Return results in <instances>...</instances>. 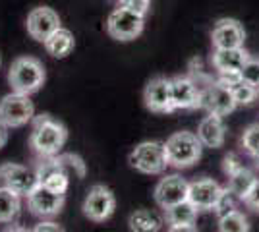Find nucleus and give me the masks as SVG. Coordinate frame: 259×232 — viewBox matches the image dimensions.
<instances>
[{"mask_svg":"<svg viewBox=\"0 0 259 232\" xmlns=\"http://www.w3.org/2000/svg\"><path fill=\"white\" fill-rule=\"evenodd\" d=\"M66 140H68V130L60 120L53 118L51 114H41L33 118L29 145L37 155L45 159L58 155L62 151Z\"/></svg>","mask_w":259,"mask_h":232,"instance_id":"nucleus-1","label":"nucleus"},{"mask_svg":"<svg viewBox=\"0 0 259 232\" xmlns=\"http://www.w3.org/2000/svg\"><path fill=\"white\" fill-rule=\"evenodd\" d=\"M47 74L41 60L33 56H20L10 64L8 70V81H10L12 91H18L23 95L37 93L43 87Z\"/></svg>","mask_w":259,"mask_h":232,"instance_id":"nucleus-2","label":"nucleus"},{"mask_svg":"<svg viewBox=\"0 0 259 232\" xmlns=\"http://www.w3.org/2000/svg\"><path fill=\"white\" fill-rule=\"evenodd\" d=\"M164 149L168 165L174 168H190L201 159L203 144L199 142L197 133L176 132L164 142Z\"/></svg>","mask_w":259,"mask_h":232,"instance_id":"nucleus-3","label":"nucleus"},{"mask_svg":"<svg viewBox=\"0 0 259 232\" xmlns=\"http://www.w3.org/2000/svg\"><path fill=\"white\" fill-rule=\"evenodd\" d=\"M197 83L201 87V109L207 112H213L219 116H227L236 109V99L232 95V89L223 85L219 79L199 74L197 72Z\"/></svg>","mask_w":259,"mask_h":232,"instance_id":"nucleus-4","label":"nucleus"},{"mask_svg":"<svg viewBox=\"0 0 259 232\" xmlns=\"http://www.w3.org/2000/svg\"><path fill=\"white\" fill-rule=\"evenodd\" d=\"M132 168L141 174H162L168 166L166 149L161 142H143L132 149L128 157Z\"/></svg>","mask_w":259,"mask_h":232,"instance_id":"nucleus-5","label":"nucleus"},{"mask_svg":"<svg viewBox=\"0 0 259 232\" xmlns=\"http://www.w3.org/2000/svg\"><path fill=\"white\" fill-rule=\"evenodd\" d=\"M145 27V16L122 6L110 12L107 20V33L116 41H134L138 39Z\"/></svg>","mask_w":259,"mask_h":232,"instance_id":"nucleus-6","label":"nucleus"},{"mask_svg":"<svg viewBox=\"0 0 259 232\" xmlns=\"http://www.w3.org/2000/svg\"><path fill=\"white\" fill-rule=\"evenodd\" d=\"M33 118H35V107H33L29 95L12 91V93L2 97V101H0V120L4 124H8L10 128H22Z\"/></svg>","mask_w":259,"mask_h":232,"instance_id":"nucleus-7","label":"nucleus"},{"mask_svg":"<svg viewBox=\"0 0 259 232\" xmlns=\"http://www.w3.org/2000/svg\"><path fill=\"white\" fill-rule=\"evenodd\" d=\"M114 211H116V198H114L112 190L103 184H95L89 190L85 201H83V215L89 221H107L114 215Z\"/></svg>","mask_w":259,"mask_h":232,"instance_id":"nucleus-8","label":"nucleus"},{"mask_svg":"<svg viewBox=\"0 0 259 232\" xmlns=\"http://www.w3.org/2000/svg\"><path fill=\"white\" fill-rule=\"evenodd\" d=\"M66 194L54 192L43 184H37L27 194V207L35 217H54L64 207Z\"/></svg>","mask_w":259,"mask_h":232,"instance_id":"nucleus-9","label":"nucleus"},{"mask_svg":"<svg viewBox=\"0 0 259 232\" xmlns=\"http://www.w3.org/2000/svg\"><path fill=\"white\" fill-rule=\"evenodd\" d=\"M174 111H194L201 109V87L192 76H178L170 79Z\"/></svg>","mask_w":259,"mask_h":232,"instance_id":"nucleus-10","label":"nucleus"},{"mask_svg":"<svg viewBox=\"0 0 259 232\" xmlns=\"http://www.w3.org/2000/svg\"><path fill=\"white\" fill-rule=\"evenodd\" d=\"M143 101H145V107L151 112H157V114L174 112L170 79L162 76L149 79V83L145 85V91H143Z\"/></svg>","mask_w":259,"mask_h":232,"instance_id":"nucleus-11","label":"nucleus"},{"mask_svg":"<svg viewBox=\"0 0 259 232\" xmlns=\"http://www.w3.org/2000/svg\"><path fill=\"white\" fill-rule=\"evenodd\" d=\"M225 190L227 188H223L213 178H197L194 182H190L188 199L199 211H213L219 203V199L223 198Z\"/></svg>","mask_w":259,"mask_h":232,"instance_id":"nucleus-12","label":"nucleus"},{"mask_svg":"<svg viewBox=\"0 0 259 232\" xmlns=\"http://www.w3.org/2000/svg\"><path fill=\"white\" fill-rule=\"evenodd\" d=\"M0 182L2 186L18 192L20 196H27L37 184V172L27 166L16 165V163H4L0 165Z\"/></svg>","mask_w":259,"mask_h":232,"instance_id":"nucleus-13","label":"nucleus"},{"mask_svg":"<svg viewBox=\"0 0 259 232\" xmlns=\"http://www.w3.org/2000/svg\"><path fill=\"white\" fill-rule=\"evenodd\" d=\"M25 27H27V33L31 35V39L45 43V39L60 27V16L49 6H37L27 14Z\"/></svg>","mask_w":259,"mask_h":232,"instance_id":"nucleus-14","label":"nucleus"},{"mask_svg":"<svg viewBox=\"0 0 259 232\" xmlns=\"http://www.w3.org/2000/svg\"><path fill=\"white\" fill-rule=\"evenodd\" d=\"M188 188H190V182H186V178L170 174V176L161 178V182L155 186L153 198L161 209H168L184 199H188Z\"/></svg>","mask_w":259,"mask_h":232,"instance_id":"nucleus-15","label":"nucleus"},{"mask_svg":"<svg viewBox=\"0 0 259 232\" xmlns=\"http://www.w3.org/2000/svg\"><path fill=\"white\" fill-rule=\"evenodd\" d=\"M246 41V31L244 25L232 20V18H223L213 25L211 31V43L215 49H234V47H244Z\"/></svg>","mask_w":259,"mask_h":232,"instance_id":"nucleus-16","label":"nucleus"},{"mask_svg":"<svg viewBox=\"0 0 259 232\" xmlns=\"http://www.w3.org/2000/svg\"><path fill=\"white\" fill-rule=\"evenodd\" d=\"M37 180L39 184H43L47 188L54 190V192H60L66 194L68 184H70V176L64 170V166L60 165V161L54 157H47V161H43L41 165L37 166Z\"/></svg>","mask_w":259,"mask_h":232,"instance_id":"nucleus-17","label":"nucleus"},{"mask_svg":"<svg viewBox=\"0 0 259 232\" xmlns=\"http://www.w3.org/2000/svg\"><path fill=\"white\" fill-rule=\"evenodd\" d=\"M249 53L244 47L234 49H215L211 62L219 74H240L242 66L248 62Z\"/></svg>","mask_w":259,"mask_h":232,"instance_id":"nucleus-18","label":"nucleus"},{"mask_svg":"<svg viewBox=\"0 0 259 232\" xmlns=\"http://www.w3.org/2000/svg\"><path fill=\"white\" fill-rule=\"evenodd\" d=\"M197 137L203 144V147H209V149L223 147L225 137H227V126L223 122V116L209 112L197 126Z\"/></svg>","mask_w":259,"mask_h":232,"instance_id":"nucleus-19","label":"nucleus"},{"mask_svg":"<svg viewBox=\"0 0 259 232\" xmlns=\"http://www.w3.org/2000/svg\"><path fill=\"white\" fill-rule=\"evenodd\" d=\"M199 209L195 207L190 199H184L172 207L164 209V219L170 224V230H195V219H197Z\"/></svg>","mask_w":259,"mask_h":232,"instance_id":"nucleus-20","label":"nucleus"},{"mask_svg":"<svg viewBox=\"0 0 259 232\" xmlns=\"http://www.w3.org/2000/svg\"><path fill=\"white\" fill-rule=\"evenodd\" d=\"M45 51L49 53L54 58H66L74 51L76 47V41H74V33L70 29H64V27H58L56 31L49 35L45 39Z\"/></svg>","mask_w":259,"mask_h":232,"instance_id":"nucleus-21","label":"nucleus"},{"mask_svg":"<svg viewBox=\"0 0 259 232\" xmlns=\"http://www.w3.org/2000/svg\"><path fill=\"white\" fill-rule=\"evenodd\" d=\"M255 174L249 170V168H238L234 174H230L228 176V186L227 190L234 196L236 199H240V201H244L246 199V196L249 194V190H251V186L255 184Z\"/></svg>","mask_w":259,"mask_h":232,"instance_id":"nucleus-22","label":"nucleus"},{"mask_svg":"<svg viewBox=\"0 0 259 232\" xmlns=\"http://www.w3.org/2000/svg\"><path fill=\"white\" fill-rule=\"evenodd\" d=\"M22 209V196L14 190L2 186L0 188V222H10L18 217Z\"/></svg>","mask_w":259,"mask_h":232,"instance_id":"nucleus-23","label":"nucleus"},{"mask_svg":"<svg viewBox=\"0 0 259 232\" xmlns=\"http://www.w3.org/2000/svg\"><path fill=\"white\" fill-rule=\"evenodd\" d=\"M130 230L136 232H155L162 226V219L149 209H140L130 215Z\"/></svg>","mask_w":259,"mask_h":232,"instance_id":"nucleus-24","label":"nucleus"},{"mask_svg":"<svg viewBox=\"0 0 259 232\" xmlns=\"http://www.w3.org/2000/svg\"><path fill=\"white\" fill-rule=\"evenodd\" d=\"M219 230L221 232H246L249 230L248 219L244 217V213L238 209H230L228 213L219 217Z\"/></svg>","mask_w":259,"mask_h":232,"instance_id":"nucleus-25","label":"nucleus"},{"mask_svg":"<svg viewBox=\"0 0 259 232\" xmlns=\"http://www.w3.org/2000/svg\"><path fill=\"white\" fill-rule=\"evenodd\" d=\"M56 159L60 161V165L64 166V170L68 172V176L72 178H77V180H81V178H85V163H83V159L79 157V155H74V153H68V155H56Z\"/></svg>","mask_w":259,"mask_h":232,"instance_id":"nucleus-26","label":"nucleus"},{"mask_svg":"<svg viewBox=\"0 0 259 232\" xmlns=\"http://www.w3.org/2000/svg\"><path fill=\"white\" fill-rule=\"evenodd\" d=\"M232 95H234V99H236V105H251V103H255L257 99L259 91L255 85H249L246 81H236L234 85H232Z\"/></svg>","mask_w":259,"mask_h":232,"instance_id":"nucleus-27","label":"nucleus"},{"mask_svg":"<svg viewBox=\"0 0 259 232\" xmlns=\"http://www.w3.org/2000/svg\"><path fill=\"white\" fill-rule=\"evenodd\" d=\"M240 77H242V81H246L249 85H259V58H251L249 56L248 62L242 66L240 70Z\"/></svg>","mask_w":259,"mask_h":232,"instance_id":"nucleus-28","label":"nucleus"},{"mask_svg":"<svg viewBox=\"0 0 259 232\" xmlns=\"http://www.w3.org/2000/svg\"><path fill=\"white\" fill-rule=\"evenodd\" d=\"M242 147L249 155H253L259 149V122L257 124H251L248 130L244 132V135H242Z\"/></svg>","mask_w":259,"mask_h":232,"instance_id":"nucleus-29","label":"nucleus"},{"mask_svg":"<svg viewBox=\"0 0 259 232\" xmlns=\"http://www.w3.org/2000/svg\"><path fill=\"white\" fill-rule=\"evenodd\" d=\"M234 196H232V194H230V192H228V190H225V194H223V198L219 199V203H217V207L213 211H215L217 215H219V217H221V215H225V213H228V211L230 209H236V207H234Z\"/></svg>","mask_w":259,"mask_h":232,"instance_id":"nucleus-30","label":"nucleus"},{"mask_svg":"<svg viewBox=\"0 0 259 232\" xmlns=\"http://www.w3.org/2000/svg\"><path fill=\"white\" fill-rule=\"evenodd\" d=\"M244 203H246V207H249L251 211L259 213V178L255 180V184L251 186L249 194L246 196V199H244Z\"/></svg>","mask_w":259,"mask_h":232,"instance_id":"nucleus-31","label":"nucleus"},{"mask_svg":"<svg viewBox=\"0 0 259 232\" xmlns=\"http://www.w3.org/2000/svg\"><path fill=\"white\" fill-rule=\"evenodd\" d=\"M149 2H151V0H120L122 6H128L130 10L138 12V14H141V16L147 14V10H149Z\"/></svg>","mask_w":259,"mask_h":232,"instance_id":"nucleus-32","label":"nucleus"},{"mask_svg":"<svg viewBox=\"0 0 259 232\" xmlns=\"http://www.w3.org/2000/svg\"><path fill=\"white\" fill-rule=\"evenodd\" d=\"M223 168H225L227 176H230V174H234V172H236L238 168H242V165H240V161L236 159V155H234V153H228L227 157H225Z\"/></svg>","mask_w":259,"mask_h":232,"instance_id":"nucleus-33","label":"nucleus"},{"mask_svg":"<svg viewBox=\"0 0 259 232\" xmlns=\"http://www.w3.org/2000/svg\"><path fill=\"white\" fill-rule=\"evenodd\" d=\"M33 230H37V232H43V230H62V226L60 224H56V222H51V221H47V222H39Z\"/></svg>","mask_w":259,"mask_h":232,"instance_id":"nucleus-34","label":"nucleus"},{"mask_svg":"<svg viewBox=\"0 0 259 232\" xmlns=\"http://www.w3.org/2000/svg\"><path fill=\"white\" fill-rule=\"evenodd\" d=\"M8 130H10V126L0 120V149L8 144Z\"/></svg>","mask_w":259,"mask_h":232,"instance_id":"nucleus-35","label":"nucleus"},{"mask_svg":"<svg viewBox=\"0 0 259 232\" xmlns=\"http://www.w3.org/2000/svg\"><path fill=\"white\" fill-rule=\"evenodd\" d=\"M251 157H253V161H255V166L259 168V149H257V151H255L253 155H251Z\"/></svg>","mask_w":259,"mask_h":232,"instance_id":"nucleus-36","label":"nucleus"},{"mask_svg":"<svg viewBox=\"0 0 259 232\" xmlns=\"http://www.w3.org/2000/svg\"><path fill=\"white\" fill-rule=\"evenodd\" d=\"M257 91H259V85H257Z\"/></svg>","mask_w":259,"mask_h":232,"instance_id":"nucleus-37","label":"nucleus"},{"mask_svg":"<svg viewBox=\"0 0 259 232\" xmlns=\"http://www.w3.org/2000/svg\"><path fill=\"white\" fill-rule=\"evenodd\" d=\"M0 64H2V62H0Z\"/></svg>","mask_w":259,"mask_h":232,"instance_id":"nucleus-38","label":"nucleus"}]
</instances>
